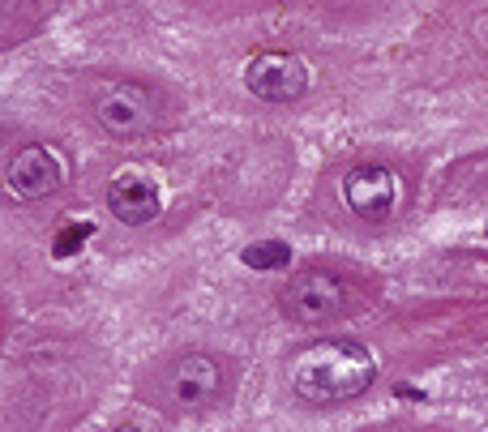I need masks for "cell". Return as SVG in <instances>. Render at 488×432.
<instances>
[{"instance_id":"cell-7","label":"cell","mask_w":488,"mask_h":432,"mask_svg":"<svg viewBox=\"0 0 488 432\" xmlns=\"http://www.w3.org/2000/svg\"><path fill=\"white\" fill-rule=\"evenodd\" d=\"M4 180H9V193L17 201H43L69 180V167H64L56 146H21L13 154Z\"/></svg>"},{"instance_id":"cell-9","label":"cell","mask_w":488,"mask_h":432,"mask_svg":"<svg viewBox=\"0 0 488 432\" xmlns=\"http://www.w3.org/2000/svg\"><path fill=\"white\" fill-rule=\"evenodd\" d=\"M240 261L249 266V270H283L287 261H292V248L283 244V240H257V244H249L244 253H240Z\"/></svg>"},{"instance_id":"cell-8","label":"cell","mask_w":488,"mask_h":432,"mask_svg":"<svg viewBox=\"0 0 488 432\" xmlns=\"http://www.w3.org/2000/svg\"><path fill=\"white\" fill-rule=\"evenodd\" d=\"M107 210L124 223V227H146L159 218L163 210V197H159V184L141 171V167H120L107 184Z\"/></svg>"},{"instance_id":"cell-3","label":"cell","mask_w":488,"mask_h":432,"mask_svg":"<svg viewBox=\"0 0 488 432\" xmlns=\"http://www.w3.org/2000/svg\"><path fill=\"white\" fill-rule=\"evenodd\" d=\"M352 304H356V291L339 274H326V270H304L283 291V313L300 326L334 321V317L352 313Z\"/></svg>"},{"instance_id":"cell-2","label":"cell","mask_w":488,"mask_h":432,"mask_svg":"<svg viewBox=\"0 0 488 432\" xmlns=\"http://www.w3.org/2000/svg\"><path fill=\"white\" fill-rule=\"evenodd\" d=\"M90 111H94L99 129L111 141H137V137L159 129V99H154V90H146L141 81H129V77L99 81L94 94H90Z\"/></svg>"},{"instance_id":"cell-1","label":"cell","mask_w":488,"mask_h":432,"mask_svg":"<svg viewBox=\"0 0 488 432\" xmlns=\"http://www.w3.org/2000/svg\"><path fill=\"white\" fill-rule=\"evenodd\" d=\"M377 377L373 356L360 343L347 338H330V343H313L304 351H296L287 381L296 390V398H304L309 407H339L360 398Z\"/></svg>"},{"instance_id":"cell-10","label":"cell","mask_w":488,"mask_h":432,"mask_svg":"<svg viewBox=\"0 0 488 432\" xmlns=\"http://www.w3.org/2000/svg\"><path fill=\"white\" fill-rule=\"evenodd\" d=\"M90 231H94L90 223H81V227H64V231L56 236V244H51V253H56L60 261H64V257H73V253H77V248L86 244V236H90Z\"/></svg>"},{"instance_id":"cell-4","label":"cell","mask_w":488,"mask_h":432,"mask_svg":"<svg viewBox=\"0 0 488 432\" xmlns=\"http://www.w3.org/2000/svg\"><path fill=\"white\" fill-rule=\"evenodd\" d=\"M244 86L262 103H296L309 90V64L296 51L266 47L244 64Z\"/></svg>"},{"instance_id":"cell-5","label":"cell","mask_w":488,"mask_h":432,"mask_svg":"<svg viewBox=\"0 0 488 432\" xmlns=\"http://www.w3.org/2000/svg\"><path fill=\"white\" fill-rule=\"evenodd\" d=\"M219 394H223V368L206 351H189L171 360V368L163 373V403L176 411H201L219 403Z\"/></svg>"},{"instance_id":"cell-11","label":"cell","mask_w":488,"mask_h":432,"mask_svg":"<svg viewBox=\"0 0 488 432\" xmlns=\"http://www.w3.org/2000/svg\"><path fill=\"white\" fill-rule=\"evenodd\" d=\"M111 432H141V428H129V424H124V428H111Z\"/></svg>"},{"instance_id":"cell-6","label":"cell","mask_w":488,"mask_h":432,"mask_svg":"<svg viewBox=\"0 0 488 432\" xmlns=\"http://www.w3.org/2000/svg\"><path fill=\"white\" fill-rule=\"evenodd\" d=\"M339 197L343 206L364 218V223H390L399 214V197H403V184L390 167H377V163H364V167H352L339 184Z\"/></svg>"}]
</instances>
